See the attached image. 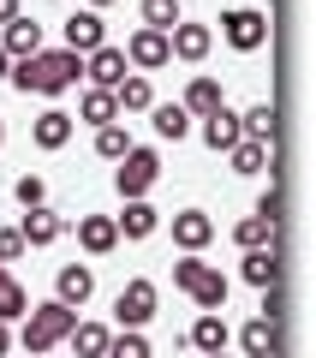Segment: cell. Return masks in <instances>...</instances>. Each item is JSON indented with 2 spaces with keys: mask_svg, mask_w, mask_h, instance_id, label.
<instances>
[{
  "mask_svg": "<svg viewBox=\"0 0 316 358\" xmlns=\"http://www.w3.org/2000/svg\"><path fill=\"white\" fill-rule=\"evenodd\" d=\"M78 72H84V60H78V54L42 48L36 60H13V72H6V78H13L24 96H60V90L78 84Z\"/></svg>",
  "mask_w": 316,
  "mask_h": 358,
  "instance_id": "obj_1",
  "label": "cell"
},
{
  "mask_svg": "<svg viewBox=\"0 0 316 358\" xmlns=\"http://www.w3.org/2000/svg\"><path fill=\"white\" fill-rule=\"evenodd\" d=\"M72 329H78V310L60 305V299H48V305H30V310H24V334H18V341H24L30 358H48Z\"/></svg>",
  "mask_w": 316,
  "mask_h": 358,
  "instance_id": "obj_2",
  "label": "cell"
},
{
  "mask_svg": "<svg viewBox=\"0 0 316 358\" xmlns=\"http://www.w3.org/2000/svg\"><path fill=\"white\" fill-rule=\"evenodd\" d=\"M155 179H161V155L155 150H138V143H131L126 155H120V167H114V185H120V197H150V185Z\"/></svg>",
  "mask_w": 316,
  "mask_h": 358,
  "instance_id": "obj_3",
  "label": "cell"
},
{
  "mask_svg": "<svg viewBox=\"0 0 316 358\" xmlns=\"http://www.w3.org/2000/svg\"><path fill=\"white\" fill-rule=\"evenodd\" d=\"M221 36H227L239 54H257L268 42V13H257V6H233V13H221Z\"/></svg>",
  "mask_w": 316,
  "mask_h": 358,
  "instance_id": "obj_4",
  "label": "cell"
},
{
  "mask_svg": "<svg viewBox=\"0 0 316 358\" xmlns=\"http://www.w3.org/2000/svg\"><path fill=\"white\" fill-rule=\"evenodd\" d=\"M155 281H126L120 287V299H114V317H120V329H143V322L155 317Z\"/></svg>",
  "mask_w": 316,
  "mask_h": 358,
  "instance_id": "obj_5",
  "label": "cell"
},
{
  "mask_svg": "<svg viewBox=\"0 0 316 358\" xmlns=\"http://www.w3.org/2000/svg\"><path fill=\"white\" fill-rule=\"evenodd\" d=\"M126 48H114V42H101L96 54H84V78H89V90H120L126 84Z\"/></svg>",
  "mask_w": 316,
  "mask_h": 358,
  "instance_id": "obj_6",
  "label": "cell"
},
{
  "mask_svg": "<svg viewBox=\"0 0 316 358\" xmlns=\"http://www.w3.org/2000/svg\"><path fill=\"white\" fill-rule=\"evenodd\" d=\"M209 48H215V30L209 24H185V18H179L173 30H167V54H173V60H209Z\"/></svg>",
  "mask_w": 316,
  "mask_h": 358,
  "instance_id": "obj_7",
  "label": "cell"
},
{
  "mask_svg": "<svg viewBox=\"0 0 316 358\" xmlns=\"http://www.w3.org/2000/svg\"><path fill=\"white\" fill-rule=\"evenodd\" d=\"M167 60H173V54H167L161 30H131V42H126V66L131 72H161Z\"/></svg>",
  "mask_w": 316,
  "mask_h": 358,
  "instance_id": "obj_8",
  "label": "cell"
},
{
  "mask_svg": "<svg viewBox=\"0 0 316 358\" xmlns=\"http://www.w3.org/2000/svg\"><path fill=\"white\" fill-rule=\"evenodd\" d=\"M101 42H108V24H101V13H72L66 18V54H78V60H84V54H96Z\"/></svg>",
  "mask_w": 316,
  "mask_h": 358,
  "instance_id": "obj_9",
  "label": "cell"
},
{
  "mask_svg": "<svg viewBox=\"0 0 316 358\" xmlns=\"http://www.w3.org/2000/svg\"><path fill=\"white\" fill-rule=\"evenodd\" d=\"M0 30H6V36H0L6 60H36V54H42V24H36V18H24V13H18L13 24H0Z\"/></svg>",
  "mask_w": 316,
  "mask_h": 358,
  "instance_id": "obj_10",
  "label": "cell"
},
{
  "mask_svg": "<svg viewBox=\"0 0 316 358\" xmlns=\"http://www.w3.org/2000/svg\"><path fill=\"white\" fill-rule=\"evenodd\" d=\"M89 293H96V275H89V263H66L60 275H54V299H60V305L84 310Z\"/></svg>",
  "mask_w": 316,
  "mask_h": 358,
  "instance_id": "obj_11",
  "label": "cell"
},
{
  "mask_svg": "<svg viewBox=\"0 0 316 358\" xmlns=\"http://www.w3.org/2000/svg\"><path fill=\"white\" fill-rule=\"evenodd\" d=\"M114 227H120V239H150V233L161 227V209H155L150 197H131V203L114 215Z\"/></svg>",
  "mask_w": 316,
  "mask_h": 358,
  "instance_id": "obj_12",
  "label": "cell"
},
{
  "mask_svg": "<svg viewBox=\"0 0 316 358\" xmlns=\"http://www.w3.org/2000/svg\"><path fill=\"white\" fill-rule=\"evenodd\" d=\"M209 239H215V221L203 215V209H179V215H173V245H179V251L197 257Z\"/></svg>",
  "mask_w": 316,
  "mask_h": 358,
  "instance_id": "obj_13",
  "label": "cell"
},
{
  "mask_svg": "<svg viewBox=\"0 0 316 358\" xmlns=\"http://www.w3.org/2000/svg\"><path fill=\"white\" fill-rule=\"evenodd\" d=\"M60 233H66V215H60V209H48V203L24 209V221H18V239H24V245H54Z\"/></svg>",
  "mask_w": 316,
  "mask_h": 358,
  "instance_id": "obj_14",
  "label": "cell"
},
{
  "mask_svg": "<svg viewBox=\"0 0 316 358\" xmlns=\"http://www.w3.org/2000/svg\"><path fill=\"white\" fill-rule=\"evenodd\" d=\"M30 138H36V150H66V143H72V114H66V108H42L36 126H30Z\"/></svg>",
  "mask_w": 316,
  "mask_h": 358,
  "instance_id": "obj_15",
  "label": "cell"
},
{
  "mask_svg": "<svg viewBox=\"0 0 316 358\" xmlns=\"http://www.w3.org/2000/svg\"><path fill=\"white\" fill-rule=\"evenodd\" d=\"M78 245H84L89 257H108L120 245V227H114V215H78Z\"/></svg>",
  "mask_w": 316,
  "mask_h": 358,
  "instance_id": "obj_16",
  "label": "cell"
},
{
  "mask_svg": "<svg viewBox=\"0 0 316 358\" xmlns=\"http://www.w3.org/2000/svg\"><path fill=\"white\" fill-rule=\"evenodd\" d=\"M239 346L251 358H280V322H268V317H251L239 329Z\"/></svg>",
  "mask_w": 316,
  "mask_h": 358,
  "instance_id": "obj_17",
  "label": "cell"
},
{
  "mask_svg": "<svg viewBox=\"0 0 316 358\" xmlns=\"http://www.w3.org/2000/svg\"><path fill=\"white\" fill-rule=\"evenodd\" d=\"M239 138H245V131H239V114H233L227 102H221V108H215L209 120H203V143H209L215 155H227V150H233Z\"/></svg>",
  "mask_w": 316,
  "mask_h": 358,
  "instance_id": "obj_18",
  "label": "cell"
},
{
  "mask_svg": "<svg viewBox=\"0 0 316 358\" xmlns=\"http://www.w3.org/2000/svg\"><path fill=\"white\" fill-rule=\"evenodd\" d=\"M239 275H245L251 287H280V251H275V245H263V251H245Z\"/></svg>",
  "mask_w": 316,
  "mask_h": 358,
  "instance_id": "obj_19",
  "label": "cell"
},
{
  "mask_svg": "<svg viewBox=\"0 0 316 358\" xmlns=\"http://www.w3.org/2000/svg\"><path fill=\"white\" fill-rule=\"evenodd\" d=\"M78 120H89V126H120V102H114V90H84L78 96Z\"/></svg>",
  "mask_w": 316,
  "mask_h": 358,
  "instance_id": "obj_20",
  "label": "cell"
},
{
  "mask_svg": "<svg viewBox=\"0 0 316 358\" xmlns=\"http://www.w3.org/2000/svg\"><path fill=\"white\" fill-rule=\"evenodd\" d=\"M185 346H197V352H227V322H221V310H203V317L191 322Z\"/></svg>",
  "mask_w": 316,
  "mask_h": 358,
  "instance_id": "obj_21",
  "label": "cell"
},
{
  "mask_svg": "<svg viewBox=\"0 0 316 358\" xmlns=\"http://www.w3.org/2000/svg\"><path fill=\"white\" fill-rule=\"evenodd\" d=\"M114 102H120V114H150V108H155L150 78H143V72H126V84L114 90Z\"/></svg>",
  "mask_w": 316,
  "mask_h": 358,
  "instance_id": "obj_22",
  "label": "cell"
},
{
  "mask_svg": "<svg viewBox=\"0 0 316 358\" xmlns=\"http://www.w3.org/2000/svg\"><path fill=\"white\" fill-rule=\"evenodd\" d=\"M221 102H227V96H221L215 78H191V90H185V102H179V108H185V114H197V120H209Z\"/></svg>",
  "mask_w": 316,
  "mask_h": 358,
  "instance_id": "obj_23",
  "label": "cell"
},
{
  "mask_svg": "<svg viewBox=\"0 0 316 358\" xmlns=\"http://www.w3.org/2000/svg\"><path fill=\"white\" fill-rule=\"evenodd\" d=\"M66 341H72V358H108V341H114V334L101 329V322H78Z\"/></svg>",
  "mask_w": 316,
  "mask_h": 358,
  "instance_id": "obj_24",
  "label": "cell"
},
{
  "mask_svg": "<svg viewBox=\"0 0 316 358\" xmlns=\"http://www.w3.org/2000/svg\"><path fill=\"white\" fill-rule=\"evenodd\" d=\"M191 299H197L203 310H227V275H221V268H203L197 287H191Z\"/></svg>",
  "mask_w": 316,
  "mask_h": 358,
  "instance_id": "obj_25",
  "label": "cell"
},
{
  "mask_svg": "<svg viewBox=\"0 0 316 358\" xmlns=\"http://www.w3.org/2000/svg\"><path fill=\"white\" fill-rule=\"evenodd\" d=\"M227 162H233V173H263V167H268V143L239 138V143L227 150Z\"/></svg>",
  "mask_w": 316,
  "mask_h": 358,
  "instance_id": "obj_26",
  "label": "cell"
},
{
  "mask_svg": "<svg viewBox=\"0 0 316 358\" xmlns=\"http://www.w3.org/2000/svg\"><path fill=\"white\" fill-rule=\"evenodd\" d=\"M150 114H155V138H185V131H191V114H185V108H179V102H161V108H150Z\"/></svg>",
  "mask_w": 316,
  "mask_h": 358,
  "instance_id": "obj_27",
  "label": "cell"
},
{
  "mask_svg": "<svg viewBox=\"0 0 316 358\" xmlns=\"http://www.w3.org/2000/svg\"><path fill=\"white\" fill-rule=\"evenodd\" d=\"M239 131H245L251 143H275V108H268V102H257L251 114H239Z\"/></svg>",
  "mask_w": 316,
  "mask_h": 358,
  "instance_id": "obj_28",
  "label": "cell"
},
{
  "mask_svg": "<svg viewBox=\"0 0 316 358\" xmlns=\"http://www.w3.org/2000/svg\"><path fill=\"white\" fill-rule=\"evenodd\" d=\"M179 18H185V13H179V0H143V30H161V36H167Z\"/></svg>",
  "mask_w": 316,
  "mask_h": 358,
  "instance_id": "obj_29",
  "label": "cell"
},
{
  "mask_svg": "<svg viewBox=\"0 0 316 358\" xmlns=\"http://www.w3.org/2000/svg\"><path fill=\"white\" fill-rule=\"evenodd\" d=\"M233 239H239L245 251H263V245H275V221H263V215H245Z\"/></svg>",
  "mask_w": 316,
  "mask_h": 358,
  "instance_id": "obj_30",
  "label": "cell"
},
{
  "mask_svg": "<svg viewBox=\"0 0 316 358\" xmlns=\"http://www.w3.org/2000/svg\"><path fill=\"white\" fill-rule=\"evenodd\" d=\"M24 310H30V293L18 281H6L0 287V322H24Z\"/></svg>",
  "mask_w": 316,
  "mask_h": 358,
  "instance_id": "obj_31",
  "label": "cell"
},
{
  "mask_svg": "<svg viewBox=\"0 0 316 358\" xmlns=\"http://www.w3.org/2000/svg\"><path fill=\"white\" fill-rule=\"evenodd\" d=\"M126 150H131L126 126H101V131H96V155H101V162H120Z\"/></svg>",
  "mask_w": 316,
  "mask_h": 358,
  "instance_id": "obj_32",
  "label": "cell"
},
{
  "mask_svg": "<svg viewBox=\"0 0 316 358\" xmlns=\"http://www.w3.org/2000/svg\"><path fill=\"white\" fill-rule=\"evenodd\" d=\"M108 358H155V352H150V341H143L138 329H126V334L108 341Z\"/></svg>",
  "mask_w": 316,
  "mask_h": 358,
  "instance_id": "obj_33",
  "label": "cell"
},
{
  "mask_svg": "<svg viewBox=\"0 0 316 358\" xmlns=\"http://www.w3.org/2000/svg\"><path fill=\"white\" fill-rule=\"evenodd\" d=\"M13 197H18V209H42V203H48V185H42L36 173H18Z\"/></svg>",
  "mask_w": 316,
  "mask_h": 358,
  "instance_id": "obj_34",
  "label": "cell"
},
{
  "mask_svg": "<svg viewBox=\"0 0 316 358\" xmlns=\"http://www.w3.org/2000/svg\"><path fill=\"white\" fill-rule=\"evenodd\" d=\"M203 268H209V263H203V257H179V263H173V287H185V293H191V287H197V275H203Z\"/></svg>",
  "mask_w": 316,
  "mask_h": 358,
  "instance_id": "obj_35",
  "label": "cell"
},
{
  "mask_svg": "<svg viewBox=\"0 0 316 358\" xmlns=\"http://www.w3.org/2000/svg\"><path fill=\"white\" fill-rule=\"evenodd\" d=\"M24 251H30V245L18 239V227H6V233H0V263H18Z\"/></svg>",
  "mask_w": 316,
  "mask_h": 358,
  "instance_id": "obj_36",
  "label": "cell"
},
{
  "mask_svg": "<svg viewBox=\"0 0 316 358\" xmlns=\"http://www.w3.org/2000/svg\"><path fill=\"white\" fill-rule=\"evenodd\" d=\"M280 305H287V299H280V287H263V310H257V317L280 322Z\"/></svg>",
  "mask_w": 316,
  "mask_h": 358,
  "instance_id": "obj_37",
  "label": "cell"
},
{
  "mask_svg": "<svg viewBox=\"0 0 316 358\" xmlns=\"http://www.w3.org/2000/svg\"><path fill=\"white\" fill-rule=\"evenodd\" d=\"M257 215H263V221H280V192H275V185L257 197Z\"/></svg>",
  "mask_w": 316,
  "mask_h": 358,
  "instance_id": "obj_38",
  "label": "cell"
},
{
  "mask_svg": "<svg viewBox=\"0 0 316 358\" xmlns=\"http://www.w3.org/2000/svg\"><path fill=\"white\" fill-rule=\"evenodd\" d=\"M18 18V0H0V24H13Z\"/></svg>",
  "mask_w": 316,
  "mask_h": 358,
  "instance_id": "obj_39",
  "label": "cell"
},
{
  "mask_svg": "<svg viewBox=\"0 0 316 358\" xmlns=\"http://www.w3.org/2000/svg\"><path fill=\"white\" fill-rule=\"evenodd\" d=\"M6 346H13V329H6V322H0V358H6Z\"/></svg>",
  "mask_w": 316,
  "mask_h": 358,
  "instance_id": "obj_40",
  "label": "cell"
},
{
  "mask_svg": "<svg viewBox=\"0 0 316 358\" xmlns=\"http://www.w3.org/2000/svg\"><path fill=\"white\" fill-rule=\"evenodd\" d=\"M6 72H13V60H6V48H0V78H6Z\"/></svg>",
  "mask_w": 316,
  "mask_h": 358,
  "instance_id": "obj_41",
  "label": "cell"
},
{
  "mask_svg": "<svg viewBox=\"0 0 316 358\" xmlns=\"http://www.w3.org/2000/svg\"><path fill=\"white\" fill-rule=\"evenodd\" d=\"M101 6H114V0H89V13H101Z\"/></svg>",
  "mask_w": 316,
  "mask_h": 358,
  "instance_id": "obj_42",
  "label": "cell"
},
{
  "mask_svg": "<svg viewBox=\"0 0 316 358\" xmlns=\"http://www.w3.org/2000/svg\"><path fill=\"white\" fill-rule=\"evenodd\" d=\"M6 281H13V275H6V263H0V287H6Z\"/></svg>",
  "mask_w": 316,
  "mask_h": 358,
  "instance_id": "obj_43",
  "label": "cell"
},
{
  "mask_svg": "<svg viewBox=\"0 0 316 358\" xmlns=\"http://www.w3.org/2000/svg\"><path fill=\"white\" fill-rule=\"evenodd\" d=\"M0 143H6V120H0Z\"/></svg>",
  "mask_w": 316,
  "mask_h": 358,
  "instance_id": "obj_44",
  "label": "cell"
},
{
  "mask_svg": "<svg viewBox=\"0 0 316 358\" xmlns=\"http://www.w3.org/2000/svg\"><path fill=\"white\" fill-rule=\"evenodd\" d=\"M203 358H227V352H203Z\"/></svg>",
  "mask_w": 316,
  "mask_h": 358,
  "instance_id": "obj_45",
  "label": "cell"
}]
</instances>
